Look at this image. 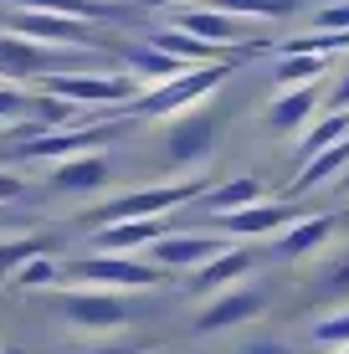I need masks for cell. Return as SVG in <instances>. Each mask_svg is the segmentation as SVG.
Segmentation results:
<instances>
[{
	"instance_id": "cell-21",
	"label": "cell",
	"mask_w": 349,
	"mask_h": 354,
	"mask_svg": "<svg viewBox=\"0 0 349 354\" xmlns=\"http://www.w3.org/2000/svg\"><path fill=\"white\" fill-rule=\"evenodd\" d=\"M257 195H262V185H257L252 175H242V180H226V185L206 190V211H216V216H232V211H247V205H257Z\"/></svg>"
},
{
	"instance_id": "cell-34",
	"label": "cell",
	"mask_w": 349,
	"mask_h": 354,
	"mask_svg": "<svg viewBox=\"0 0 349 354\" xmlns=\"http://www.w3.org/2000/svg\"><path fill=\"white\" fill-rule=\"evenodd\" d=\"M247 354H287V349H283V344H252Z\"/></svg>"
},
{
	"instance_id": "cell-39",
	"label": "cell",
	"mask_w": 349,
	"mask_h": 354,
	"mask_svg": "<svg viewBox=\"0 0 349 354\" xmlns=\"http://www.w3.org/2000/svg\"><path fill=\"white\" fill-rule=\"evenodd\" d=\"M344 354H349V349H344Z\"/></svg>"
},
{
	"instance_id": "cell-3",
	"label": "cell",
	"mask_w": 349,
	"mask_h": 354,
	"mask_svg": "<svg viewBox=\"0 0 349 354\" xmlns=\"http://www.w3.org/2000/svg\"><path fill=\"white\" fill-rule=\"evenodd\" d=\"M206 190V180H180V185H160V190H134L124 201H108L98 211H88L93 226H113V221H154L160 211H175V205L196 201Z\"/></svg>"
},
{
	"instance_id": "cell-2",
	"label": "cell",
	"mask_w": 349,
	"mask_h": 354,
	"mask_svg": "<svg viewBox=\"0 0 349 354\" xmlns=\"http://www.w3.org/2000/svg\"><path fill=\"white\" fill-rule=\"evenodd\" d=\"M226 72H232V62H216V67H185L180 77L160 82V88H144L134 103L124 108V118H160V113H175V108H190L196 97H206V93L221 88Z\"/></svg>"
},
{
	"instance_id": "cell-22",
	"label": "cell",
	"mask_w": 349,
	"mask_h": 354,
	"mask_svg": "<svg viewBox=\"0 0 349 354\" xmlns=\"http://www.w3.org/2000/svg\"><path fill=\"white\" fill-rule=\"evenodd\" d=\"M349 165V139H339L334 149H323V154H314L303 169H298V180H293V195H303V190H314V185H323L329 175H339V169Z\"/></svg>"
},
{
	"instance_id": "cell-26",
	"label": "cell",
	"mask_w": 349,
	"mask_h": 354,
	"mask_svg": "<svg viewBox=\"0 0 349 354\" xmlns=\"http://www.w3.org/2000/svg\"><path fill=\"white\" fill-rule=\"evenodd\" d=\"M31 257H41V241L26 236V241H6L0 247V272H16L21 262H31Z\"/></svg>"
},
{
	"instance_id": "cell-23",
	"label": "cell",
	"mask_w": 349,
	"mask_h": 354,
	"mask_svg": "<svg viewBox=\"0 0 349 354\" xmlns=\"http://www.w3.org/2000/svg\"><path fill=\"white\" fill-rule=\"evenodd\" d=\"M211 10L236 16V21H272V16H293V10H303V0H211Z\"/></svg>"
},
{
	"instance_id": "cell-35",
	"label": "cell",
	"mask_w": 349,
	"mask_h": 354,
	"mask_svg": "<svg viewBox=\"0 0 349 354\" xmlns=\"http://www.w3.org/2000/svg\"><path fill=\"white\" fill-rule=\"evenodd\" d=\"M93 354H129V349H93Z\"/></svg>"
},
{
	"instance_id": "cell-28",
	"label": "cell",
	"mask_w": 349,
	"mask_h": 354,
	"mask_svg": "<svg viewBox=\"0 0 349 354\" xmlns=\"http://www.w3.org/2000/svg\"><path fill=\"white\" fill-rule=\"evenodd\" d=\"M308 31H349V0L344 6H329V10H314V26Z\"/></svg>"
},
{
	"instance_id": "cell-24",
	"label": "cell",
	"mask_w": 349,
	"mask_h": 354,
	"mask_svg": "<svg viewBox=\"0 0 349 354\" xmlns=\"http://www.w3.org/2000/svg\"><path fill=\"white\" fill-rule=\"evenodd\" d=\"M334 231L329 216H314V221H298L293 231H283V241H278V257H303V252H314L323 236Z\"/></svg>"
},
{
	"instance_id": "cell-4",
	"label": "cell",
	"mask_w": 349,
	"mask_h": 354,
	"mask_svg": "<svg viewBox=\"0 0 349 354\" xmlns=\"http://www.w3.org/2000/svg\"><path fill=\"white\" fill-rule=\"evenodd\" d=\"M52 97H67V103H77V108H88V103H118V108H129L134 97L144 93L129 72H57V77H46L41 82Z\"/></svg>"
},
{
	"instance_id": "cell-15",
	"label": "cell",
	"mask_w": 349,
	"mask_h": 354,
	"mask_svg": "<svg viewBox=\"0 0 349 354\" xmlns=\"http://www.w3.org/2000/svg\"><path fill=\"white\" fill-rule=\"evenodd\" d=\"M52 185H57V190H67V195H93V190H103V185H108V160H103V154H82V160H67V165H57Z\"/></svg>"
},
{
	"instance_id": "cell-12",
	"label": "cell",
	"mask_w": 349,
	"mask_h": 354,
	"mask_svg": "<svg viewBox=\"0 0 349 354\" xmlns=\"http://www.w3.org/2000/svg\"><path fill=\"white\" fill-rule=\"evenodd\" d=\"M221 241L216 236H170V231H164L160 241H154V267H206L211 257H221Z\"/></svg>"
},
{
	"instance_id": "cell-16",
	"label": "cell",
	"mask_w": 349,
	"mask_h": 354,
	"mask_svg": "<svg viewBox=\"0 0 349 354\" xmlns=\"http://www.w3.org/2000/svg\"><path fill=\"white\" fill-rule=\"evenodd\" d=\"M124 67H129V77H134L139 88H160V82H170V77H180V72H185L175 57L154 52L149 41H144V46H129V52H124Z\"/></svg>"
},
{
	"instance_id": "cell-6",
	"label": "cell",
	"mask_w": 349,
	"mask_h": 354,
	"mask_svg": "<svg viewBox=\"0 0 349 354\" xmlns=\"http://www.w3.org/2000/svg\"><path fill=\"white\" fill-rule=\"evenodd\" d=\"M175 31H190L196 41L221 46V52H257V41H252V21L221 16V10H211V6H180V26Z\"/></svg>"
},
{
	"instance_id": "cell-1",
	"label": "cell",
	"mask_w": 349,
	"mask_h": 354,
	"mask_svg": "<svg viewBox=\"0 0 349 354\" xmlns=\"http://www.w3.org/2000/svg\"><path fill=\"white\" fill-rule=\"evenodd\" d=\"M98 52H77V46H41L26 36L0 31V77L16 88V82H46L57 72H77L82 62H93Z\"/></svg>"
},
{
	"instance_id": "cell-33",
	"label": "cell",
	"mask_w": 349,
	"mask_h": 354,
	"mask_svg": "<svg viewBox=\"0 0 349 354\" xmlns=\"http://www.w3.org/2000/svg\"><path fill=\"white\" fill-rule=\"evenodd\" d=\"M144 10H164V6H185V0H139Z\"/></svg>"
},
{
	"instance_id": "cell-7",
	"label": "cell",
	"mask_w": 349,
	"mask_h": 354,
	"mask_svg": "<svg viewBox=\"0 0 349 354\" xmlns=\"http://www.w3.org/2000/svg\"><path fill=\"white\" fill-rule=\"evenodd\" d=\"M129 118H118V124H88V129H62V133H36V139L21 144V154L26 160H57V154H82V149H98L108 144L113 133H124Z\"/></svg>"
},
{
	"instance_id": "cell-37",
	"label": "cell",
	"mask_w": 349,
	"mask_h": 354,
	"mask_svg": "<svg viewBox=\"0 0 349 354\" xmlns=\"http://www.w3.org/2000/svg\"><path fill=\"white\" fill-rule=\"evenodd\" d=\"M0 354H21V349H0Z\"/></svg>"
},
{
	"instance_id": "cell-20",
	"label": "cell",
	"mask_w": 349,
	"mask_h": 354,
	"mask_svg": "<svg viewBox=\"0 0 349 354\" xmlns=\"http://www.w3.org/2000/svg\"><path fill=\"white\" fill-rule=\"evenodd\" d=\"M329 72V57H303V52H283L278 67H272V82L278 88H308Z\"/></svg>"
},
{
	"instance_id": "cell-17",
	"label": "cell",
	"mask_w": 349,
	"mask_h": 354,
	"mask_svg": "<svg viewBox=\"0 0 349 354\" xmlns=\"http://www.w3.org/2000/svg\"><path fill=\"white\" fill-rule=\"evenodd\" d=\"M247 267H252V252H247V247H226L221 257H211L206 267H196V277H190V292H216V288L236 283Z\"/></svg>"
},
{
	"instance_id": "cell-38",
	"label": "cell",
	"mask_w": 349,
	"mask_h": 354,
	"mask_svg": "<svg viewBox=\"0 0 349 354\" xmlns=\"http://www.w3.org/2000/svg\"><path fill=\"white\" fill-rule=\"evenodd\" d=\"M98 6H103V0H98Z\"/></svg>"
},
{
	"instance_id": "cell-8",
	"label": "cell",
	"mask_w": 349,
	"mask_h": 354,
	"mask_svg": "<svg viewBox=\"0 0 349 354\" xmlns=\"http://www.w3.org/2000/svg\"><path fill=\"white\" fill-rule=\"evenodd\" d=\"M211 144H216V118L211 113H185V118H175V124H170V133H164V154H170L175 165L206 160Z\"/></svg>"
},
{
	"instance_id": "cell-27",
	"label": "cell",
	"mask_w": 349,
	"mask_h": 354,
	"mask_svg": "<svg viewBox=\"0 0 349 354\" xmlns=\"http://www.w3.org/2000/svg\"><path fill=\"white\" fill-rule=\"evenodd\" d=\"M26 103H31V93L0 82V124H6V118H21V113H26Z\"/></svg>"
},
{
	"instance_id": "cell-10",
	"label": "cell",
	"mask_w": 349,
	"mask_h": 354,
	"mask_svg": "<svg viewBox=\"0 0 349 354\" xmlns=\"http://www.w3.org/2000/svg\"><path fill=\"white\" fill-rule=\"evenodd\" d=\"M62 313L72 324H82V328H118L129 319V303L113 298V292H67Z\"/></svg>"
},
{
	"instance_id": "cell-14",
	"label": "cell",
	"mask_w": 349,
	"mask_h": 354,
	"mask_svg": "<svg viewBox=\"0 0 349 354\" xmlns=\"http://www.w3.org/2000/svg\"><path fill=\"white\" fill-rule=\"evenodd\" d=\"M160 236H164L160 221H113V226H98L93 247H98V257H124L134 247H154Z\"/></svg>"
},
{
	"instance_id": "cell-30",
	"label": "cell",
	"mask_w": 349,
	"mask_h": 354,
	"mask_svg": "<svg viewBox=\"0 0 349 354\" xmlns=\"http://www.w3.org/2000/svg\"><path fill=\"white\" fill-rule=\"evenodd\" d=\"M319 292H323V298H339V292H349V257H344L339 267H329V272H323Z\"/></svg>"
},
{
	"instance_id": "cell-29",
	"label": "cell",
	"mask_w": 349,
	"mask_h": 354,
	"mask_svg": "<svg viewBox=\"0 0 349 354\" xmlns=\"http://www.w3.org/2000/svg\"><path fill=\"white\" fill-rule=\"evenodd\" d=\"M314 339H319V344H349V313H339V319H329V324H319Z\"/></svg>"
},
{
	"instance_id": "cell-13",
	"label": "cell",
	"mask_w": 349,
	"mask_h": 354,
	"mask_svg": "<svg viewBox=\"0 0 349 354\" xmlns=\"http://www.w3.org/2000/svg\"><path fill=\"white\" fill-rule=\"evenodd\" d=\"M319 82H308V88H287L283 97H272V108H267V124L278 129V133H298V129H308L314 124V108H319Z\"/></svg>"
},
{
	"instance_id": "cell-5",
	"label": "cell",
	"mask_w": 349,
	"mask_h": 354,
	"mask_svg": "<svg viewBox=\"0 0 349 354\" xmlns=\"http://www.w3.org/2000/svg\"><path fill=\"white\" fill-rule=\"evenodd\" d=\"M0 31H10V36H26V41H41V46H77V52H93V26H88V21H72V16L10 10Z\"/></svg>"
},
{
	"instance_id": "cell-36",
	"label": "cell",
	"mask_w": 349,
	"mask_h": 354,
	"mask_svg": "<svg viewBox=\"0 0 349 354\" xmlns=\"http://www.w3.org/2000/svg\"><path fill=\"white\" fill-rule=\"evenodd\" d=\"M339 185H344V190H349V165H344V175H339Z\"/></svg>"
},
{
	"instance_id": "cell-19",
	"label": "cell",
	"mask_w": 349,
	"mask_h": 354,
	"mask_svg": "<svg viewBox=\"0 0 349 354\" xmlns=\"http://www.w3.org/2000/svg\"><path fill=\"white\" fill-rule=\"evenodd\" d=\"M339 139H349V113H323L319 124H308L303 129V139H298V160H314V154H323V149H334Z\"/></svg>"
},
{
	"instance_id": "cell-11",
	"label": "cell",
	"mask_w": 349,
	"mask_h": 354,
	"mask_svg": "<svg viewBox=\"0 0 349 354\" xmlns=\"http://www.w3.org/2000/svg\"><path fill=\"white\" fill-rule=\"evenodd\" d=\"M262 303H267V292H262V288H236V292H221V298H216L211 308L196 319V334H216V328L242 324V319H252V313H262Z\"/></svg>"
},
{
	"instance_id": "cell-32",
	"label": "cell",
	"mask_w": 349,
	"mask_h": 354,
	"mask_svg": "<svg viewBox=\"0 0 349 354\" xmlns=\"http://www.w3.org/2000/svg\"><path fill=\"white\" fill-rule=\"evenodd\" d=\"M21 195H26V185H21L16 175H6V169H0V201H21Z\"/></svg>"
},
{
	"instance_id": "cell-31",
	"label": "cell",
	"mask_w": 349,
	"mask_h": 354,
	"mask_svg": "<svg viewBox=\"0 0 349 354\" xmlns=\"http://www.w3.org/2000/svg\"><path fill=\"white\" fill-rule=\"evenodd\" d=\"M323 103H329V113H349V67L339 72V82L329 88V97H323Z\"/></svg>"
},
{
	"instance_id": "cell-9",
	"label": "cell",
	"mask_w": 349,
	"mask_h": 354,
	"mask_svg": "<svg viewBox=\"0 0 349 354\" xmlns=\"http://www.w3.org/2000/svg\"><path fill=\"white\" fill-rule=\"evenodd\" d=\"M77 277L103 283V288H154L164 272L149 262H129V257H93V262H77Z\"/></svg>"
},
{
	"instance_id": "cell-18",
	"label": "cell",
	"mask_w": 349,
	"mask_h": 354,
	"mask_svg": "<svg viewBox=\"0 0 349 354\" xmlns=\"http://www.w3.org/2000/svg\"><path fill=\"white\" fill-rule=\"evenodd\" d=\"M232 236H262V231H283L293 221V205H247V211H232V216H216Z\"/></svg>"
},
{
	"instance_id": "cell-25",
	"label": "cell",
	"mask_w": 349,
	"mask_h": 354,
	"mask_svg": "<svg viewBox=\"0 0 349 354\" xmlns=\"http://www.w3.org/2000/svg\"><path fill=\"white\" fill-rule=\"evenodd\" d=\"M16 283H21V288H46V283H57V262H52V257L21 262V267H16Z\"/></svg>"
}]
</instances>
